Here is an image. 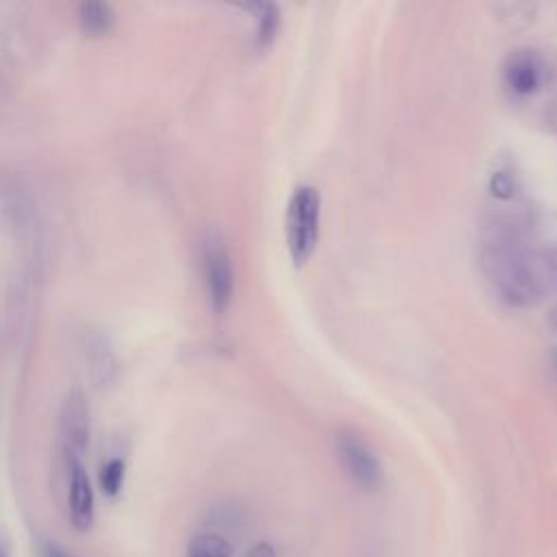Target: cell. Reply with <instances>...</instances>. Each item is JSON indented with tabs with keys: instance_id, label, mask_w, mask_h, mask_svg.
Returning <instances> with one entry per match:
<instances>
[{
	"instance_id": "obj_1",
	"label": "cell",
	"mask_w": 557,
	"mask_h": 557,
	"mask_svg": "<svg viewBox=\"0 0 557 557\" xmlns=\"http://www.w3.org/2000/svg\"><path fill=\"white\" fill-rule=\"evenodd\" d=\"M320 196L313 187H298L285 209V242L289 257L296 265L309 261L318 242Z\"/></svg>"
},
{
	"instance_id": "obj_2",
	"label": "cell",
	"mask_w": 557,
	"mask_h": 557,
	"mask_svg": "<svg viewBox=\"0 0 557 557\" xmlns=\"http://www.w3.org/2000/svg\"><path fill=\"white\" fill-rule=\"evenodd\" d=\"M337 457L348 474V479L361 490H376L383 481V468L374 450L366 444V440L355 431H339L337 433Z\"/></svg>"
},
{
	"instance_id": "obj_3",
	"label": "cell",
	"mask_w": 557,
	"mask_h": 557,
	"mask_svg": "<svg viewBox=\"0 0 557 557\" xmlns=\"http://www.w3.org/2000/svg\"><path fill=\"white\" fill-rule=\"evenodd\" d=\"M202 259H205V278H207V292H209V302L215 313H222L233 296V265L228 250L224 248V242L218 235H207L205 248H202Z\"/></svg>"
},
{
	"instance_id": "obj_4",
	"label": "cell",
	"mask_w": 557,
	"mask_h": 557,
	"mask_svg": "<svg viewBox=\"0 0 557 557\" xmlns=\"http://www.w3.org/2000/svg\"><path fill=\"white\" fill-rule=\"evenodd\" d=\"M59 433L67 457H81L89 442V405L78 389L70 392L61 405Z\"/></svg>"
},
{
	"instance_id": "obj_5",
	"label": "cell",
	"mask_w": 557,
	"mask_h": 557,
	"mask_svg": "<svg viewBox=\"0 0 557 557\" xmlns=\"http://www.w3.org/2000/svg\"><path fill=\"white\" fill-rule=\"evenodd\" d=\"M67 468H70V490H67L70 518L74 529L85 533L94 524V490L81 457H67Z\"/></svg>"
},
{
	"instance_id": "obj_6",
	"label": "cell",
	"mask_w": 557,
	"mask_h": 557,
	"mask_svg": "<svg viewBox=\"0 0 557 557\" xmlns=\"http://www.w3.org/2000/svg\"><path fill=\"white\" fill-rule=\"evenodd\" d=\"M542 78V65L533 54H516L509 59L505 67V83L518 96H529L537 89Z\"/></svg>"
},
{
	"instance_id": "obj_7",
	"label": "cell",
	"mask_w": 557,
	"mask_h": 557,
	"mask_svg": "<svg viewBox=\"0 0 557 557\" xmlns=\"http://www.w3.org/2000/svg\"><path fill=\"white\" fill-rule=\"evenodd\" d=\"M85 357L89 366V374L98 385H107L113 381L117 372V361L113 350L109 348L107 339L102 335L91 333L85 342Z\"/></svg>"
},
{
	"instance_id": "obj_8",
	"label": "cell",
	"mask_w": 557,
	"mask_h": 557,
	"mask_svg": "<svg viewBox=\"0 0 557 557\" xmlns=\"http://www.w3.org/2000/svg\"><path fill=\"white\" fill-rule=\"evenodd\" d=\"M115 22L113 9L107 2H83L78 7V24L85 35L100 37L111 30Z\"/></svg>"
},
{
	"instance_id": "obj_9",
	"label": "cell",
	"mask_w": 557,
	"mask_h": 557,
	"mask_svg": "<svg viewBox=\"0 0 557 557\" xmlns=\"http://www.w3.org/2000/svg\"><path fill=\"white\" fill-rule=\"evenodd\" d=\"M231 544L218 533H200L187 546V557H231Z\"/></svg>"
},
{
	"instance_id": "obj_10",
	"label": "cell",
	"mask_w": 557,
	"mask_h": 557,
	"mask_svg": "<svg viewBox=\"0 0 557 557\" xmlns=\"http://www.w3.org/2000/svg\"><path fill=\"white\" fill-rule=\"evenodd\" d=\"M124 483V461L120 457L109 459L100 470V487L107 496H117Z\"/></svg>"
},
{
	"instance_id": "obj_11",
	"label": "cell",
	"mask_w": 557,
	"mask_h": 557,
	"mask_svg": "<svg viewBox=\"0 0 557 557\" xmlns=\"http://www.w3.org/2000/svg\"><path fill=\"white\" fill-rule=\"evenodd\" d=\"M259 30L257 41L259 46H268L274 39V33L278 28V13L274 4H259Z\"/></svg>"
},
{
	"instance_id": "obj_12",
	"label": "cell",
	"mask_w": 557,
	"mask_h": 557,
	"mask_svg": "<svg viewBox=\"0 0 557 557\" xmlns=\"http://www.w3.org/2000/svg\"><path fill=\"white\" fill-rule=\"evenodd\" d=\"M244 557H276V553H274V548L270 544H257Z\"/></svg>"
},
{
	"instance_id": "obj_13",
	"label": "cell",
	"mask_w": 557,
	"mask_h": 557,
	"mask_svg": "<svg viewBox=\"0 0 557 557\" xmlns=\"http://www.w3.org/2000/svg\"><path fill=\"white\" fill-rule=\"evenodd\" d=\"M44 557H70L65 550H61L59 546H46Z\"/></svg>"
},
{
	"instance_id": "obj_14",
	"label": "cell",
	"mask_w": 557,
	"mask_h": 557,
	"mask_svg": "<svg viewBox=\"0 0 557 557\" xmlns=\"http://www.w3.org/2000/svg\"><path fill=\"white\" fill-rule=\"evenodd\" d=\"M0 557H7V555H4V553H2V550H0Z\"/></svg>"
}]
</instances>
